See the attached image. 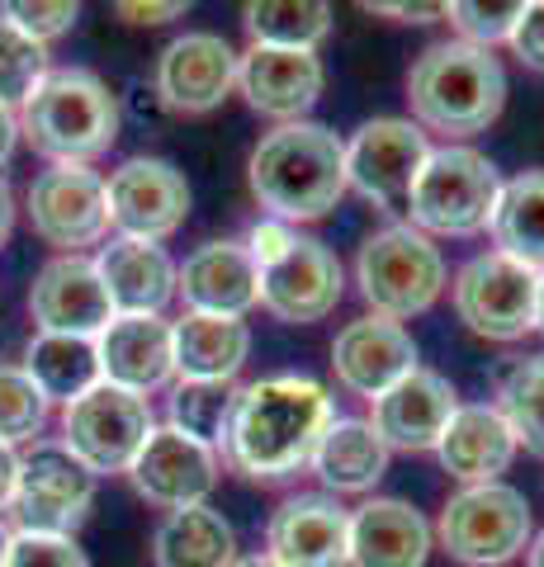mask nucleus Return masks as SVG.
I'll list each match as a JSON object with an SVG mask.
<instances>
[{
  "label": "nucleus",
  "instance_id": "f257e3e1",
  "mask_svg": "<svg viewBox=\"0 0 544 567\" xmlns=\"http://www.w3.org/2000/svg\"><path fill=\"white\" fill-rule=\"evenodd\" d=\"M331 421H337V406L318 379L270 374L237 388L223 454L233 473L252 477V483H285L304 464H312V450Z\"/></svg>",
  "mask_w": 544,
  "mask_h": 567
},
{
  "label": "nucleus",
  "instance_id": "f03ea898",
  "mask_svg": "<svg viewBox=\"0 0 544 567\" xmlns=\"http://www.w3.org/2000/svg\"><path fill=\"white\" fill-rule=\"evenodd\" d=\"M247 185L279 223H318L346 199V142L327 123H279L252 147Z\"/></svg>",
  "mask_w": 544,
  "mask_h": 567
},
{
  "label": "nucleus",
  "instance_id": "7ed1b4c3",
  "mask_svg": "<svg viewBox=\"0 0 544 567\" xmlns=\"http://www.w3.org/2000/svg\"><path fill=\"white\" fill-rule=\"evenodd\" d=\"M408 104L421 133H445L450 142L479 137L506 104V71L487 48H469L460 39L431 43L408 71Z\"/></svg>",
  "mask_w": 544,
  "mask_h": 567
},
{
  "label": "nucleus",
  "instance_id": "20e7f679",
  "mask_svg": "<svg viewBox=\"0 0 544 567\" xmlns=\"http://www.w3.org/2000/svg\"><path fill=\"white\" fill-rule=\"evenodd\" d=\"M20 133L52 166H91L119 142V100L95 71L48 66L20 104Z\"/></svg>",
  "mask_w": 544,
  "mask_h": 567
},
{
  "label": "nucleus",
  "instance_id": "39448f33",
  "mask_svg": "<svg viewBox=\"0 0 544 567\" xmlns=\"http://www.w3.org/2000/svg\"><path fill=\"white\" fill-rule=\"evenodd\" d=\"M502 175L483 152L464 142H445L427 156L408 194L412 227L427 237H479L493 227Z\"/></svg>",
  "mask_w": 544,
  "mask_h": 567
},
{
  "label": "nucleus",
  "instance_id": "423d86ee",
  "mask_svg": "<svg viewBox=\"0 0 544 567\" xmlns=\"http://www.w3.org/2000/svg\"><path fill=\"white\" fill-rule=\"evenodd\" d=\"M445 256L427 233L412 223H389L365 237L356 256V284L360 298L374 308V317L408 322L421 317L435 298L445 293Z\"/></svg>",
  "mask_w": 544,
  "mask_h": 567
},
{
  "label": "nucleus",
  "instance_id": "0eeeda50",
  "mask_svg": "<svg viewBox=\"0 0 544 567\" xmlns=\"http://www.w3.org/2000/svg\"><path fill=\"white\" fill-rule=\"evenodd\" d=\"M464 567H502L531 548V502L512 483H483L454 492L431 529Z\"/></svg>",
  "mask_w": 544,
  "mask_h": 567
},
{
  "label": "nucleus",
  "instance_id": "6e6552de",
  "mask_svg": "<svg viewBox=\"0 0 544 567\" xmlns=\"http://www.w3.org/2000/svg\"><path fill=\"white\" fill-rule=\"evenodd\" d=\"M156 431L147 398L114 383H95L91 393L62 406V450L76 458L85 473H129L137 450Z\"/></svg>",
  "mask_w": 544,
  "mask_h": 567
},
{
  "label": "nucleus",
  "instance_id": "1a4fd4ad",
  "mask_svg": "<svg viewBox=\"0 0 544 567\" xmlns=\"http://www.w3.org/2000/svg\"><path fill=\"white\" fill-rule=\"evenodd\" d=\"M535 293H540V275L502 251H483V256L464 260L450 284L454 317H460L473 336L502 341V346H512L535 331Z\"/></svg>",
  "mask_w": 544,
  "mask_h": 567
},
{
  "label": "nucleus",
  "instance_id": "9d476101",
  "mask_svg": "<svg viewBox=\"0 0 544 567\" xmlns=\"http://www.w3.org/2000/svg\"><path fill=\"white\" fill-rule=\"evenodd\" d=\"M95 506V473H85L62 445H33L20 458L10 511L20 535H66L72 539L81 520Z\"/></svg>",
  "mask_w": 544,
  "mask_h": 567
},
{
  "label": "nucleus",
  "instance_id": "9b49d317",
  "mask_svg": "<svg viewBox=\"0 0 544 567\" xmlns=\"http://www.w3.org/2000/svg\"><path fill=\"white\" fill-rule=\"evenodd\" d=\"M24 213L33 237L58 246L62 256H81L85 246H100L110 233V204L104 181L91 166H48L33 175L24 194Z\"/></svg>",
  "mask_w": 544,
  "mask_h": 567
},
{
  "label": "nucleus",
  "instance_id": "f8f14e48",
  "mask_svg": "<svg viewBox=\"0 0 544 567\" xmlns=\"http://www.w3.org/2000/svg\"><path fill=\"white\" fill-rule=\"evenodd\" d=\"M104 204L119 237L166 241L189 218V181L162 156H129L104 181Z\"/></svg>",
  "mask_w": 544,
  "mask_h": 567
},
{
  "label": "nucleus",
  "instance_id": "ddd939ff",
  "mask_svg": "<svg viewBox=\"0 0 544 567\" xmlns=\"http://www.w3.org/2000/svg\"><path fill=\"white\" fill-rule=\"evenodd\" d=\"M427 156L431 142L412 118H370L346 142V185L379 208H408Z\"/></svg>",
  "mask_w": 544,
  "mask_h": 567
},
{
  "label": "nucleus",
  "instance_id": "4468645a",
  "mask_svg": "<svg viewBox=\"0 0 544 567\" xmlns=\"http://www.w3.org/2000/svg\"><path fill=\"white\" fill-rule=\"evenodd\" d=\"M242 52L214 29H189L156 52V100L171 114H214L233 95Z\"/></svg>",
  "mask_w": 544,
  "mask_h": 567
},
{
  "label": "nucleus",
  "instance_id": "2eb2a0df",
  "mask_svg": "<svg viewBox=\"0 0 544 567\" xmlns=\"http://www.w3.org/2000/svg\"><path fill=\"white\" fill-rule=\"evenodd\" d=\"M341 293H346V270H341L337 251L318 237H298L270 270H260L256 303L266 308L275 322L308 327V322H322V317L337 312Z\"/></svg>",
  "mask_w": 544,
  "mask_h": 567
},
{
  "label": "nucleus",
  "instance_id": "dca6fc26",
  "mask_svg": "<svg viewBox=\"0 0 544 567\" xmlns=\"http://www.w3.org/2000/svg\"><path fill=\"white\" fill-rule=\"evenodd\" d=\"M218 473L223 464L208 445L171 431V425H156L147 435V445L133 458L129 483L147 506L171 516V511H185V506H208V496L218 487Z\"/></svg>",
  "mask_w": 544,
  "mask_h": 567
},
{
  "label": "nucleus",
  "instance_id": "f3484780",
  "mask_svg": "<svg viewBox=\"0 0 544 567\" xmlns=\"http://www.w3.org/2000/svg\"><path fill=\"white\" fill-rule=\"evenodd\" d=\"M29 312L48 336H95L114 322V303L104 293L95 260L85 256H52L29 284Z\"/></svg>",
  "mask_w": 544,
  "mask_h": 567
},
{
  "label": "nucleus",
  "instance_id": "a211bd4d",
  "mask_svg": "<svg viewBox=\"0 0 544 567\" xmlns=\"http://www.w3.org/2000/svg\"><path fill=\"white\" fill-rule=\"evenodd\" d=\"M279 567H350V511L327 492H298L266 525Z\"/></svg>",
  "mask_w": 544,
  "mask_h": 567
},
{
  "label": "nucleus",
  "instance_id": "6ab92c4d",
  "mask_svg": "<svg viewBox=\"0 0 544 567\" xmlns=\"http://www.w3.org/2000/svg\"><path fill=\"white\" fill-rule=\"evenodd\" d=\"M460 412V393H454V383L445 374H435V369H412L408 379H398L389 393L374 398V412H370V425L374 435L402 454H427L435 450V440L445 435L450 416Z\"/></svg>",
  "mask_w": 544,
  "mask_h": 567
},
{
  "label": "nucleus",
  "instance_id": "aec40b11",
  "mask_svg": "<svg viewBox=\"0 0 544 567\" xmlns=\"http://www.w3.org/2000/svg\"><path fill=\"white\" fill-rule=\"evenodd\" d=\"M417 369V341L402 322L389 317H360V322H346L331 341V374L346 393L356 398H379L389 393L398 379H408Z\"/></svg>",
  "mask_w": 544,
  "mask_h": 567
},
{
  "label": "nucleus",
  "instance_id": "412c9836",
  "mask_svg": "<svg viewBox=\"0 0 544 567\" xmlns=\"http://www.w3.org/2000/svg\"><path fill=\"white\" fill-rule=\"evenodd\" d=\"M100 379L147 398L175 379V341L171 322L152 312H114V322L95 336Z\"/></svg>",
  "mask_w": 544,
  "mask_h": 567
},
{
  "label": "nucleus",
  "instance_id": "4be33fe9",
  "mask_svg": "<svg viewBox=\"0 0 544 567\" xmlns=\"http://www.w3.org/2000/svg\"><path fill=\"white\" fill-rule=\"evenodd\" d=\"M237 85L256 114L298 123L312 104L322 100L327 71L318 52H294V48H252L242 52Z\"/></svg>",
  "mask_w": 544,
  "mask_h": 567
},
{
  "label": "nucleus",
  "instance_id": "5701e85b",
  "mask_svg": "<svg viewBox=\"0 0 544 567\" xmlns=\"http://www.w3.org/2000/svg\"><path fill=\"white\" fill-rule=\"evenodd\" d=\"M175 293L185 298V312L247 317L260 298V270L242 241H204L175 265Z\"/></svg>",
  "mask_w": 544,
  "mask_h": 567
},
{
  "label": "nucleus",
  "instance_id": "b1692460",
  "mask_svg": "<svg viewBox=\"0 0 544 567\" xmlns=\"http://www.w3.org/2000/svg\"><path fill=\"white\" fill-rule=\"evenodd\" d=\"M431 525L398 496H370L350 511V567H427Z\"/></svg>",
  "mask_w": 544,
  "mask_h": 567
},
{
  "label": "nucleus",
  "instance_id": "393cba45",
  "mask_svg": "<svg viewBox=\"0 0 544 567\" xmlns=\"http://www.w3.org/2000/svg\"><path fill=\"white\" fill-rule=\"evenodd\" d=\"M435 454H441V468L454 483L483 487V483H502V473L512 468L516 435H512V425L502 421L497 406L473 402L450 416L445 435L435 440Z\"/></svg>",
  "mask_w": 544,
  "mask_h": 567
},
{
  "label": "nucleus",
  "instance_id": "a878e982",
  "mask_svg": "<svg viewBox=\"0 0 544 567\" xmlns=\"http://www.w3.org/2000/svg\"><path fill=\"white\" fill-rule=\"evenodd\" d=\"M95 270L104 279L114 312H152L175 298V260L166 256L162 241H137V237H114L95 256Z\"/></svg>",
  "mask_w": 544,
  "mask_h": 567
},
{
  "label": "nucleus",
  "instance_id": "bb28decb",
  "mask_svg": "<svg viewBox=\"0 0 544 567\" xmlns=\"http://www.w3.org/2000/svg\"><path fill=\"white\" fill-rule=\"evenodd\" d=\"M175 341V374L204 379V383H233L252 354V327L242 317H214V312H185L171 322Z\"/></svg>",
  "mask_w": 544,
  "mask_h": 567
},
{
  "label": "nucleus",
  "instance_id": "cd10ccee",
  "mask_svg": "<svg viewBox=\"0 0 544 567\" xmlns=\"http://www.w3.org/2000/svg\"><path fill=\"white\" fill-rule=\"evenodd\" d=\"M312 473L327 487V496H360L374 492V483L389 473V445L374 435L370 421L360 416H337L327 425V435L312 450Z\"/></svg>",
  "mask_w": 544,
  "mask_h": 567
},
{
  "label": "nucleus",
  "instance_id": "c85d7f7f",
  "mask_svg": "<svg viewBox=\"0 0 544 567\" xmlns=\"http://www.w3.org/2000/svg\"><path fill=\"white\" fill-rule=\"evenodd\" d=\"M152 563L156 567H233L237 535L214 506L171 511L152 529Z\"/></svg>",
  "mask_w": 544,
  "mask_h": 567
},
{
  "label": "nucleus",
  "instance_id": "c756f323",
  "mask_svg": "<svg viewBox=\"0 0 544 567\" xmlns=\"http://www.w3.org/2000/svg\"><path fill=\"white\" fill-rule=\"evenodd\" d=\"M487 233H493L502 256L544 275V171H521L516 181H502Z\"/></svg>",
  "mask_w": 544,
  "mask_h": 567
},
{
  "label": "nucleus",
  "instance_id": "7c9ffc66",
  "mask_svg": "<svg viewBox=\"0 0 544 567\" xmlns=\"http://www.w3.org/2000/svg\"><path fill=\"white\" fill-rule=\"evenodd\" d=\"M24 374L48 402H76L81 393H91L100 383V354L95 341L85 336H48L39 331L24 350Z\"/></svg>",
  "mask_w": 544,
  "mask_h": 567
},
{
  "label": "nucleus",
  "instance_id": "2f4dec72",
  "mask_svg": "<svg viewBox=\"0 0 544 567\" xmlns=\"http://www.w3.org/2000/svg\"><path fill=\"white\" fill-rule=\"evenodd\" d=\"M242 24L252 33V48L318 52V43L331 33V6L322 0H252L242 6Z\"/></svg>",
  "mask_w": 544,
  "mask_h": 567
},
{
  "label": "nucleus",
  "instance_id": "473e14b6",
  "mask_svg": "<svg viewBox=\"0 0 544 567\" xmlns=\"http://www.w3.org/2000/svg\"><path fill=\"white\" fill-rule=\"evenodd\" d=\"M233 406H237V388L233 383H204V379H181L171 383V398H166V416H171V431H181L199 445L218 450L227 440V421H233Z\"/></svg>",
  "mask_w": 544,
  "mask_h": 567
},
{
  "label": "nucleus",
  "instance_id": "72a5a7b5",
  "mask_svg": "<svg viewBox=\"0 0 544 567\" xmlns=\"http://www.w3.org/2000/svg\"><path fill=\"white\" fill-rule=\"evenodd\" d=\"M497 412L512 425L516 450L544 458V354H525L497 383Z\"/></svg>",
  "mask_w": 544,
  "mask_h": 567
},
{
  "label": "nucleus",
  "instance_id": "f704fd0d",
  "mask_svg": "<svg viewBox=\"0 0 544 567\" xmlns=\"http://www.w3.org/2000/svg\"><path fill=\"white\" fill-rule=\"evenodd\" d=\"M48 398L33 388V379L20 364H0V445H24V440L43 435L48 425Z\"/></svg>",
  "mask_w": 544,
  "mask_h": 567
},
{
  "label": "nucleus",
  "instance_id": "c9c22d12",
  "mask_svg": "<svg viewBox=\"0 0 544 567\" xmlns=\"http://www.w3.org/2000/svg\"><path fill=\"white\" fill-rule=\"evenodd\" d=\"M521 10L525 0H454V6H445V20L460 33V43L493 52L497 43L512 39Z\"/></svg>",
  "mask_w": 544,
  "mask_h": 567
},
{
  "label": "nucleus",
  "instance_id": "e433bc0d",
  "mask_svg": "<svg viewBox=\"0 0 544 567\" xmlns=\"http://www.w3.org/2000/svg\"><path fill=\"white\" fill-rule=\"evenodd\" d=\"M43 71H48L43 43L24 39L14 24L0 20V104H6V110L24 104L33 85L43 81Z\"/></svg>",
  "mask_w": 544,
  "mask_h": 567
},
{
  "label": "nucleus",
  "instance_id": "4c0bfd02",
  "mask_svg": "<svg viewBox=\"0 0 544 567\" xmlns=\"http://www.w3.org/2000/svg\"><path fill=\"white\" fill-rule=\"evenodd\" d=\"M0 20L14 24L24 39L48 48L52 39L72 33V24L81 20V6H72V0H58V6H43V0H6V6H0Z\"/></svg>",
  "mask_w": 544,
  "mask_h": 567
},
{
  "label": "nucleus",
  "instance_id": "58836bf2",
  "mask_svg": "<svg viewBox=\"0 0 544 567\" xmlns=\"http://www.w3.org/2000/svg\"><path fill=\"white\" fill-rule=\"evenodd\" d=\"M6 567H91V558L66 535H14Z\"/></svg>",
  "mask_w": 544,
  "mask_h": 567
},
{
  "label": "nucleus",
  "instance_id": "ea45409f",
  "mask_svg": "<svg viewBox=\"0 0 544 567\" xmlns=\"http://www.w3.org/2000/svg\"><path fill=\"white\" fill-rule=\"evenodd\" d=\"M294 241H298V233H294L289 223H279V218H260V223L252 227V233H247V241H242V246H247V256H252L256 270H270V265H275L279 256H285Z\"/></svg>",
  "mask_w": 544,
  "mask_h": 567
},
{
  "label": "nucleus",
  "instance_id": "a19ab883",
  "mask_svg": "<svg viewBox=\"0 0 544 567\" xmlns=\"http://www.w3.org/2000/svg\"><path fill=\"white\" fill-rule=\"evenodd\" d=\"M506 43H512V52L531 71H544V0H525V10Z\"/></svg>",
  "mask_w": 544,
  "mask_h": 567
},
{
  "label": "nucleus",
  "instance_id": "79ce46f5",
  "mask_svg": "<svg viewBox=\"0 0 544 567\" xmlns=\"http://www.w3.org/2000/svg\"><path fill=\"white\" fill-rule=\"evenodd\" d=\"M114 14L124 24H166V20H181L185 6L181 0H166V6H133V0H124V6H114Z\"/></svg>",
  "mask_w": 544,
  "mask_h": 567
},
{
  "label": "nucleus",
  "instance_id": "37998d69",
  "mask_svg": "<svg viewBox=\"0 0 544 567\" xmlns=\"http://www.w3.org/2000/svg\"><path fill=\"white\" fill-rule=\"evenodd\" d=\"M370 14H393V20L402 24H431V20H441L445 6H365Z\"/></svg>",
  "mask_w": 544,
  "mask_h": 567
},
{
  "label": "nucleus",
  "instance_id": "c03bdc74",
  "mask_svg": "<svg viewBox=\"0 0 544 567\" xmlns=\"http://www.w3.org/2000/svg\"><path fill=\"white\" fill-rule=\"evenodd\" d=\"M14 483H20V454H14L10 445H0V511L10 506Z\"/></svg>",
  "mask_w": 544,
  "mask_h": 567
},
{
  "label": "nucleus",
  "instance_id": "a18cd8bd",
  "mask_svg": "<svg viewBox=\"0 0 544 567\" xmlns=\"http://www.w3.org/2000/svg\"><path fill=\"white\" fill-rule=\"evenodd\" d=\"M14 142H20V114L0 104V166L14 156Z\"/></svg>",
  "mask_w": 544,
  "mask_h": 567
},
{
  "label": "nucleus",
  "instance_id": "49530a36",
  "mask_svg": "<svg viewBox=\"0 0 544 567\" xmlns=\"http://www.w3.org/2000/svg\"><path fill=\"white\" fill-rule=\"evenodd\" d=\"M10 227H14V189L6 175H0V246L10 241Z\"/></svg>",
  "mask_w": 544,
  "mask_h": 567
},
{
  "label": "nucleus",
  "instance_id": "de8ad7c7",
  "mask_svg": "<svg viewBox=\"0 0 544 567\" xmlns=\"http://www.w3.org/2000/svg\"><path fill=\"white\" fill-rule=\"evenodd\" d=\"M525 563H531V567H544V529H540V535H531V548H525Z\"/></svg>",
  "mask_w": 544,
  "mask_h": 567
},
{
  "label": "nucleus",
  "instance_id": "09e8293b",
  "mask_svg": "<svg viewBox=\"0 0 544 567\" xmlns=\"http://www.w3.org/2000/svg\"><path fill=\"white\" fill-rule=\"evenodd\" d=\"M233 567H279V563L270 554H247V558H237Z\"/></svg>",
  "mask_w": 544,
  "mask_h": 567
},
{
  "label": "nucleus",
  "instance_id": "8fccbe9b",
  "mask_svg": "<svg viewBox=\"0 0 544 567\" xmlns=\"http://www.w3.org/2000/svg\"><path fill=\"white\" fill-rule=\"evenodd\" d=\"M535 331H544V275H540V293H535Z\"/></svg>",
  "mask_w": 544,
  "mask_h": 567
},
{
  "label": "nucleus",
  "instance_id": "3c124183",
  "mask_svg": "<svg viewBox=\"0 0 544 567\" xmlns=\"http://www.w3.org/2000/svg\"><path fill=\"white\" fill-rule=\"evenodd\" d=\"M10 539H14V535H10L6 525H0V567H6V558H10Z\"/></svg>",
  "mask_w": 544,
  "mask_h": 567
}]
</instances>
